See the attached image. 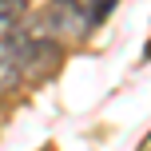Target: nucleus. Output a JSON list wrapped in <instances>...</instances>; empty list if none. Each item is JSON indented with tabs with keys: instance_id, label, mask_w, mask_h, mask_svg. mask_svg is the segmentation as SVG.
<instances>
[{
	"instance_id": "1",
	"label": "nucleus",
	"mask_w": 151,
	"mask_h": 151,
	"mask_svg": "<svg viewBox=\"0 0 151 151\" xmlns=\"http://www.w3.org/2000/svg\"><path fill=\"white\" fill-rule=\"evenodd\" d=\"M24 32H12V36L0 40V91L16 88L24 80Z\"/></svg>"
},
{
	"instance_id": "2",
	"label": "nucleus",
	"mask_w": 151,
	"mask_h": 151,
	"mask_svg": "<svg viewBox=\"0 0 151 151\" xmlns=\"http://www.w3.org/2000/svg\"><path fill=\"white\" fill-rule=\"evenodd\" d=\"M24 20H28V4L24 0H0V40L20 32Z\"/></svg>"
}]
</instances>
